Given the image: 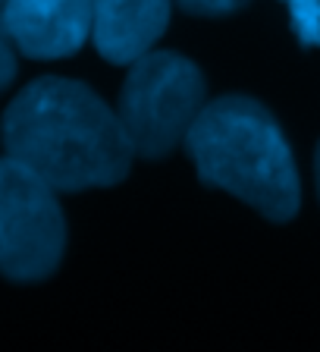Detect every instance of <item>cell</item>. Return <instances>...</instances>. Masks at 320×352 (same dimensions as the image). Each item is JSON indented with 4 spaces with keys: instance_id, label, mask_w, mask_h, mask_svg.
I'll return each mask as SVG.
<instances>
[{
    "instance_id": "cell-7",
    "label": "cell",
    "mask_w": 320,
    "mask_h": 352,
    "mask_svg": "<svg viewBox=\"0 0 320 352\" xmlns=\"http://www.w3.org/2000/svg\"><path fill=\"white\" fill-rule=\"evenodd\" d=\"M289 10L292 32L301 44L317 47L320 44V0H283Z\"/></svg>"
},
{
    "instance_id": "cell-8",
    "label": "cell",
    "mask_w": 320,
    "mask_h": 352,
    "mask_svg": "<svg viewBox=\"0 0 320 352\" xmlns=\"http://www.w3.org/2000/svg\"><path fill=\"white\" fill-rule=\"evenodd\" d=\"M176 3L192 16H229L245 10L251 0H176Z\"/></svg>"
},
{
    "instance_id": "cell-5",
    "label": "cell",
    "mask_w": 320,
    "mask_h": 352,
    "mask_svg": "<svg viewBox=\"0 0 320 352\" xmlns=\"http://www.w3.org/2000/svg\"><path fill=\"white\" fill-rule=\"evenodd\" d=\"M0 35L32 60L69 57L91 38V0H10Z\"/></svg>"
},
{
    "instance_id": "cell-9",
    "label": "cell",
    "mask_w": 320,
    "mask_h": 352,
    "mask_svg": "<svg viewBox=\"0 0 320 352\" xmlns=\"http://www.w3.org/2000/svg\"><path fill=\"white\" fill-rule=\"evenodd\" d=\"M16 76V51L10 47V41L0 35V91L13 82Z\"/></svg>"
},
{
    "instance_id": "cell-6",
    "label": "cell",
    "mask_w": 320,
    "mask_h": 352,
    "mask_svg": "<svg viewBox=\"0 0 320 352\" xmlns=\"http://www.w3.org/2000/svg\"><path fill=\"white\" fill-rule=\"evenodd\" d=\"M173 0H91V38L107 63H135L170 25Z\"/></svg>"
},
{
    "instance_id": "cell-10",
    "label": "cell",
    "mask_w": 320,
    "mask_h": 352,
    "mask_svg": "<svg viewBox=\"0 0 320 352\" xmlns=\"http://www.w3.org/2000/svg\"><path fill=\"white\" fill-rule=\"evenodd\" d=\"M317 192H320V148H317Z\"/></svg>"
},
{
    "instance_id": "cell-4",
    "label": "cell",
    "mask_w": 320,
    "mask_h": 352,
    "mask_svg": "<svg viewBox=\"0 0 320 352\" xmlns=\"http://www.w3.org/2000/svg\"><path fill=\"white\" fill-rule=\"evenodd\" d=\"M66 223L57 189L13 157H0V274L35 283L57 271Z\"/></svg>"
},
{
    "instance_id": "cell-3",
    "label": "cell",
    "mask_w": 320,
    "mask_h": 352,
    "mask_svg": "<svg viewBox=\"0 0 320 352\" xmlns=\"http://www.w3.org/2000/svg\"><path fill=\"white\" fill-rule=\"evenodd\" d=\"M117 117L135 154L163 157L185 142L204 107V76L189 57L148 51L129 63Z\"/></svg>"
},
{
    "instance_id": "cell-1",
    "label": "cell",
    "mask_w": 320,
    "mask_h": 352,
    "mask_svg": "<svg viewBox=\"0 0 320 352\" xmlns=\"http://www.w3.org/2000/svg\"><path fill=\"white\" fill-rule=\"evenodd\" d=\"M0 142L57 192L117 186L135 157L117 110L88 85L60 76L35 79L13 98Z\"/></svg>"
},
{
    "instance_id": "cell-11",
    "label": "cell",
    "mask_w": 320,
    "mask_h": 352,
    "mask_svg": "<svg viewBox=\"0 0 320 352\" xmlns=\"http://www.w3.org/2000/svg\"><path fill=\"white\" fill-rule=\"evenodd\" d=\"M7 3H10V0H0V13H3V7H7Z\"/></svg>"
},
{
    "instance_id": "cell-2",
    "label": "cell",
    "mask_w": 320,
    "mask_h": 352,
    "mask_svg": "<svg viewBox=\"0 0 320 352\" xmlns=\"http://www.w3.org/2000/svg\"><path fill=\"white\" fill-rule=\"evenodd\" d=\"M185 151L207 186L233 192L270 220L299 211V173L277 120L245 95L204 104L185 135Z\"/></svg>"
}]
</instances>
